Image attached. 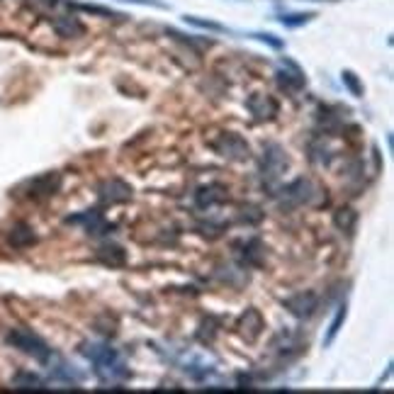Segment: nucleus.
I'll return each instance as SVG.
<instances>
[{
    "label": "nucleus",
    "mask_w": 394,
    "mask_h": 394,
    "mask_svg": "<svg viewBox=\"0 0 394 394\" xmlns=\"http://www.w3.org/2000/svg\"><path fill=\"white\" fill-rule=\"evenodd\" d=\"M290 161H287V154L283 151L280 144H266L261 156V178L266 185H275L280 180V176L287 171Z\"/></svg>",
    "instance_id": "nucleus-4"
},
{
    "label": "nucleus",
    "mask_w": 394,
    "mask_h": 394,
    "mask_svg": "<svg viewBox=\"0 0 394 394\" xmlns=\"http://www.w3.org/2000/svg\"><path fill=\"white\" fill-rule=\"evenodd\" d=\"M236 329H239V334H241V339H246L249 343H253L261 336V331H263V317L258 314V309H246L244 314H241V319H239V324H236Z\"/></svg>",
    "instance_id": "nucleus-11"
},
{
    "label": "nucleus",
    "mask_w": 394,
    "mask_h": 394,
    "mask_svg": "<svg viewBox=\"0 0 394 394\" xmlns=\"http://www.w3.org/2000/svg\"><path fill=\"white\" fill-rule=\"evenodd\" d=\"M343 83L348 86V90H351L353 95H363V86L358 83V78H356V73H351V71H343Z\"/></svg>",
    "instance_id": "nucleus-22"
},
{
    "label": "nucleus",
    "mask_w": 394,
    "mask_h": 394,
    "mask_svg": "<svg viewBox=\"0 0 394 394\" xmlns=\"http://www.w3.org/2000/svg\"><path fill=\"white\" fill-rule=\"evenodd\" d=\"M127 3H139V5H156V8H163L161 3H156V0H127Z\"/></svg>",
    "instance_id": "nucleus-24"
},
{
    "label": "nucleus",
    "mask_w": 394,
    "mask_h": 394,
    "mask_svg": "<svg viewBox=\"0 0 394 394\" xmlns=\"http://www.w3.org/2000/svg\"><path fill=\"white\" fill-rule=\"evenodd\" d=\"M227 200V188L219 183H212V185H202L200 190L195 193V205L200 207V210H207V207H215L219 202Z\"/></svg>",
    "instance_id": "nucleus-13"
},
{
    "label": "nucleus",
    "mask_w": 394,
    "mask_h": 394,
    "mask_svg": "<svg viewBox=\"0 0 394 394\" xmlns=\"http://www.w3.org/2000/svg\"><path fill=\"white\" fill-rule=\"evenodd\" d=\"M356 222H358V215L351 210V207H343V210H339V212L334 215V224L341 229V232H348V234H351L353 227H356Z\"/></svg>",
    "instance_id": "nucleus-19"
},
{
    "label": "nucleus",
    "mask_w": 394,
    "mask_h": 394,
    "mask_svg": "<svg viewBox=\"0 0 394 394\" xmlns=\"http://www.w3.org/2000/svg\"><path fill=\"white\" fill-rule=\"evenodd\" d=\"M61 188V173L59 171H49L42 173V176H35L20 185V195H25L27 200H47L59 193Z\"/></svg>",
    "instance_id": "nucleus-5"
},
{
    "label": "nucleus",
    "mask_w": 394,
    "mask_h": 394,
    "mask_svg": "<svg viewBox=\"0 0 394 394\" xmlns=\"http://www.w3.org/2000/svg\"><path fill=\"white\" fill-rule=\"evenodd\" d=\"M8 241H10V246H13V249H27V246H32L37 241L35 229L27 227V224H18V227L10 229Z\"/></svg>",
    "instance_id": "nucleus-17"
},
{
    "label": "nucleus",
    "mask_w": 394,
    "mask_h": 394,
    "mask_svg": "<svg viewBox=\"0 0 394 394\" xmlns=\"http://www.w3.org/2000/svg\"><path fill=\"white\" fill-rule=\"evenodd\" d=\"M8 343H10V346L18 348V351H22L25 356L35 358L37 363L49 365V363L54 360L52 346H49V343L44 341L42 336L32 334L30 329H13V331L8 334Z\"/></svg>",
    "instance_id": "nucleus-2"
},
{
    "label": "nucleus",
    "mask_w": 394,
    "mask_h": 394,
    "mask_svg": "<svg viewBox=\"0 0 394 394\" xmlns=\"http://www.w3.org/2000/svg\"><path fill=\"white\" fill-rule=\"evenodd\" d=\"M246 108L256 120H273L275 112H278V103H275L270 95L263 93H253L249 100H246Z\"/></svg>",
    "instance_id": "nucleus-12"
},
{
    "label": "nucleus",
    "mask_w": 394,
    "mask_h": 394,
    "mask_svg": "<svg viewBox=\"0 0 394 394\" xmlns=\"http://www.w3.org/2000/svg\"><path fill=\"white\" fill-rule=\"evenodd\" d=\"M95 256H98V261L103 266H110V268H122L127 263V251L117 244H103Z\"/></svg>",
    "instance_id": "nucleus-15"
},
{
    "label": "nucleus",
    "mask_w": 394,
    "mask_h": 394,
    "mask_svg": "<svg viewBox=\"0 0 394 394\" xmlns=\"http://www.w3.org/2000/svg\"><path fill=\"white\" fill-rule=\"evenodd\" d=\"M210 146L229 161H246L251 156V146L234 132H222Z\"/></svg>",
    "instance_id": "nucleus-6"
},
{
    "label": "nucleus",
    "mask_w": 394,
    "mask_h": 394,
    "mask_svg": "<svg viewBox=\"0 0 394 394\" xmlns=\"http://www.w3.org/2000/svg\"><path fill=\"white\" fill-rule=\"evenodd\" d=\"M132 185L125 183L122 178H108L98 185V200L103 205H122L132 200Z\"/></svg>",
    "instance_id": "nucleus-7"
},
{
    "label": "nucleus",
    "mask_w": 394,
    "mask_h": 394,
    "mask_svg": "<svg viewBox=\"0 0 394 394\" xmlns=\"http://www.w3.org/2000/svg\"><path fill=\"white\" fill-rule=\"evenodd\" d=\"M319 197H322V190H319L312 180L297 178L280 190L278 205L285 207V210H295V207H302V205H317Z\"/></svg>",
    "instance_id": "nucleus-3"
},
{
    "label": "nucleus",
    "mask_w": 394,
    "mask_h": 394,
    "mask_svg": "<svg viewBox=\"0 0 394 394\" xmlns=\"http://www.w3.org/2000/svg\"><path fill=\"white\" fill-rule=\"evenodd\" d=\"M283 307L292 314V317H297V319H309L314 312H317L319 297H317V292H312V290L297 292V295H292V297H287V300H283Z\"/></svg>",
    "instance_id": "nucleus-9"
},
{
    "label": "nucleus",
    "mask_w": 394,
    "mask_h": 394,
    "mask_svg": "<svg viewBox=\"0 0 394 394\" xmlns=\"http://www.w3.org/2000/svg\"><path fill=\"white\" fill-rule=\"evenodd\" d=\"M236 249H241V251H236V253H239V258H241V263H244V266H258V263H261V258H263V244L258 239L241 241Z\"/></svg>",
    "instance_id": "nucleus-16"
},
{
    "label": "nucleus",
    "mask_w": 394,
    "mask_h": 394,
    "mask_svg": "<svg viewBox=\"0 0 394 394\" xmlns=\"http://www.w3.org/2000/svg\"><path fill=\"white\" fill-rule=\"evenodd\" d=\"M81 353L95 365V375H98L105 385H115V382L127 377V368H125V363H122L120 353H117L110 343H100V341L83 343Z\"/></svg>",
    "instance_id": "nucleus-1"
},
{
    "label": "nucleus",
    "mask_w": 394,
    "mask_h": 394,
    "mask_svg": "<svg viewBox=\"0 0 394 394\" xmlns=\"http://www.w3.org/2000/svg\"><path fill=\"white\" fill-rule=\"evenodd\" d=\"M52 27L54 32L59 37H81L83 32H86V27H83V22L76 18V15H56V18L52 20Z\"/></svg>",
    "instance_id": "nucleus-14"
},
{
    "label": "nucleus",
    "mask_w": 394,
    "mask_h": 394,
    "mask_svg": "<svg viewBox=\"0 0 394 394\" xmlns=\"http://www.w3.org/2000/svg\"><path fill=\"white\" fill-rule=\"evenodd\" d=\"M312 18H314L312 13H295V15H283L280 22H283L285 27H300V25H305V22H309Z\"/></svg>",
    "instance_id": "nucleus-21"
},
{
    "label": "nucleus",
    "mask_w": 394,
    "mask_h": 394,
    "mask_svg": "<svg viewBox=\"0 0 394 394\" xmlns=\"http://www.w3.org/2000/svg\"><path fill=\"white\" fill-rule=\"evenodd\" d=\"M13 387L15 390H47V382L35 373H25L22 370V373L13 377Z\"/></svg>",
    "instance_id": "nucleus-18"
},
{
    "label": "nucleus",
    "mask_w": 394,
    "mask_h": 394,
    "mask_svg": "<svg viewBox=\"0 0 394 394\" xmlns=\"http://www.w3.org/2000/svg\"><path fill=\"white\" fill-rule=\"evenodd\" d=\"M343 322H346V305L339 307V312H336L334 322H331V326H329V334H326V339H324V346H331V343H334V339L339 336Z\"/></svg>",
    "instance_id": "nucleus-20"
},
{
    "label": "nucleus",
    "mask_w": 394,
    "mask_h": 394,
    "mask_svg": "<svg viewBox=\"0 0 394 394\" xmlns=\"http://www.w3.org/2000/svg\"><path fill=\"white\" fill-rule=\"evenodd\" d=\"M66 222L83 224V229H86L90 236H105L115 229V224H110L108 219L103 217V212H98V210H86V212H81V215H71V217H66Z\"/></svg>",
    "instance_id": "nucleus-8"
},
{
    "label": "nucleus",
    "mask_w": 394,
    "mask_h": 394,
    "mask_svg": "<svg viewBox=\"0 0 394 394\" xmlns=\"http://www.w3.org/2000/svg\"><path fill=\"white\" fill-rule=\"evenodd\" d=\"M285 69H278L275 73V83H278L280 90H285V93H300L302 88H305V73L300 71V66L292 64V61H283Z\"/></svg>",
    "instance_id": "nucleus-10"
},
{
    "label": "nucleus",
    "mask_w": 394,
    "mask_h": 394,
    "mask_svg": "<svg viewBox=\"0 0 394 394\" xmlns=\"http://www.w3.org/2000/svg\"><path fill=\"white\" fill-rule=\"evenodd\" d=\"M185 22H190V25H197V27H205V30H224V27L217 25V22H205V20H197V18H185Z\"/></svg>",
    "instance_id": "nucleus-23"
}]
</instances>
